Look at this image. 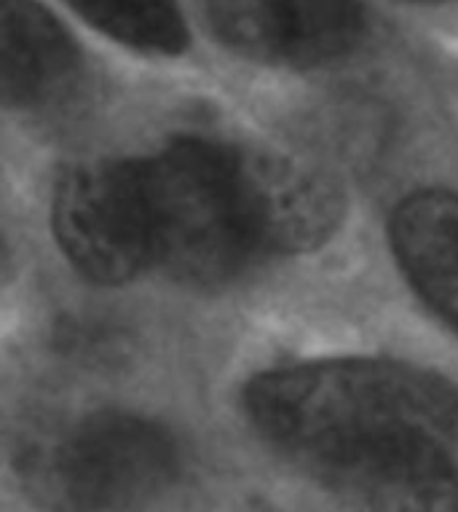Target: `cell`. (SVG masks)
I'll return each instance as SVG.
<instances>
[{"label": "cell", "mask_w": 458, "mask_h": 512, "mask_svg": "<svg viewBox=\"0 0 458 512\" xmlns=\"http://www.w3.org/2000/svg\"><path fill=\"white\" fill-rule=\"evenodd\" d=\"M234 167L255 250L300 255L333 239L343 196L322 169L282 148H234Z\"/></svg>", "instance_id": "cell-5"}, {"label": "cell", "mask_w": 458, "mask_h": 512, "mask_svg": "<svg viewBox=\"0 0 458 512\" xmlns=\"http://www.w3.org/2000/svg\"><path fill=\"white\" fill-rule=\"evenodd\" d=\"M354 512H458L450 451H424L367 472L349 486Z\"/></svg>", "instance_id": "cell-9"}, {"label": "cell", "mask_w": 458, "mask_h": 512, "mask_svg": "<svg viewBox=\"0 0 458 512\" xmlns=\"http://www.w3.org/2000/svg\"><path fill=\"white\" fill-rule=\"evenodd\" d=\"M389 244L410 287L458 336V194L405 196L389 218Z\"/></svg>", "instance_id": "cell-8"}, {"label": "cell", "mask_w": 458, "mask_h": 512, "mask_svg": "<svg viewBox=\"0 0 458 512\" xmlns=\"http://www.w3.org/2000/svg\"><path fill=\"white\" fill-rule=\"evenodd\" d=\"M180 470L167 429L137 413L97 411L22 448L27 491L51 512H137Z\"/></svg>", "instance_id": "cell-3"}, {"label": "cell", "mask_w": 458, "mask_h": 512, "mask_svg": "<svg viewBox=\"0 0 458 512\" xmlns=\"http://www.w3.org/2000/svg\"><path fill=\"white\" fill-rule=\"evenodd\" d=\"M150 263L191 285L234 279L258 255L234 167V145L180 137L140 161Z\"/></svg>", "instance_id": "cell-2"}, {"label": "cell", "mask_w": 458, "mask_h": 512, "mask_svg": "<svg viewBox=\"0 0 458 512\" xmlns=\"http://www.w3.org/2000/svg\"><path fill=\"white\" fill-rule=\"evenodd\" d=\"M67 6L129 49L175 57L188 46V25L177 0H67Z\"/></svg>", "instance_id": "cell-10"}, {"label": "cell", "mask_w": 458, "mask_h": 512, "mask_svg": "<svg viewBox=\"0 0 458 512\" xmlns=\"http://www.w3.org/2000/svg\"><path fill=\"white\" fill-rule=\"evenodd\" d=\"M81 51L41 0H0V105L43 108L75 84Z\"/></svg>", "instance_id": "cell-7"}, {"label": "cell", "mask_w": 458, "mask_h": 512, "mask_svg": "<svg viewBox=\"0 0 458 512\" xmlns=\"http://www.w3.org/2000/svg\"><path fill=\"white\" fill-rule=\"evenodd\" d=\"M212 33L247 59L317 68L346 57L365 33L357 0H201Z\"/></svg>", "instance_id": "cell-6"}, {"label": "cell", "mask_w": 458, "mask_h": 512, "mask_svg": "<svg viewBox=\"0 0 458 512\" xmlns=\"http://www.w3.org/2000/svg\"><path fill=\"white\" fill-rule=\"evenodd\" d=\"M51 228L70 266L94 285H124L150 266L140 161H84L57 180Z\"/></svg>", "instance_id": "cell-4"}, {"label": "cell", "mask_w": 458, "mask_h": 512, "mask_svg": "<svg viewBox=\"0 0 458 512\" xmlns=\"http://www.w3.org/2000/svg\"><path fill=\"white\" fill-rule=\"evenodd\" d=\"M244 411L260 435L349 486L386 464L458 443V389L397 360H311L263 370Z\"/></svg>", "instance_id": "cell-1"}]
</instances>
